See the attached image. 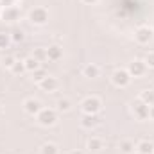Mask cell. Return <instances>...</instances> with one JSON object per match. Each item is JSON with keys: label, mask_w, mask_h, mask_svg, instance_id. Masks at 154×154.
<instances>
[{"label": "cell", "mask_w": 154, "mask_h": 154, "mask_svg": "<svg viewBox=\"0 0 154 154\" xmlns=\"http://www.w3.org/2000/svg\"><path fill=\"white\" fill-rule=\"evenodd\" d=\"M81 109H82L84 115H99V111L102 109V100L95 95H90V97L82 99Z\"/></svg>", "instance_id": "obj_1"}, {"label": "cell", "mask_w": 154, "mask_h": 154, "mask_svg": "<svg viewBox=\"0 0 154 154\" xmlns=\"http://www.w3.org/2000/svg\"><path fill=\"white\" fill-rule=\"evenodd\" d=\"M36 120H38L39 125L50 127V125H54L56 120H57V111L52 109V108H41V111L36 115Z\"/></svg>", "instance_id": "obj_2"}, {"label": "cell", "mask_w": 154, "mask_h": 154, "mask_svg": "<svg viewBox=\"0 0 154 154\" xmlns=\"http://www.w3.org/2000/svg\"><path fill=\"white\" fill-rule=\"evenodd\" d=\"M29 22L32 25H45L48 22V11H47V7H34V9H31Z\"/></svg>", "instance_id": "obj_3"}, {"label": "cell", "mask_w": 154, "mask_h": 154, "mask_svg": "<svg viewBox=\"0 0 154 154\" xmlns=\"http://www.w3.org/2000/svg\"><path fill=\"white\" fill-rule=\"evenodd\" d=\"M152 36H154V31H152V27H149V25H142V27H138V29L134 31V39H136V43H140V45L151 43V41H152Z\"/></svg>", "instance_id": "obj_4"}, {"label": "cell", "mask_w": 154, "mask_h": 154, "mask_svg": "<svg viewBox=\"0 0 154 154\" xmlns=\"http://www.w3.org/2000/svg\"><path fill=\"white\" fill-rule=\"evenodd\" d=\"M131 79H133V77L129 75L127 70L120 68V70H115V72H113V75H111V82L115 84L116 88H125V86H129Z\"/></svg>", "instance_id": "obj_5"}, {"label": "cell", "mask_w": 154, "mask_h": 154, "mask_svg": "<svg viewBox=\"0 0 154 154\" xmlns=\"http://www.w3.org/2000/svg\"><path fill=\"white\" fill-rule=\"evenodd\" d=\"M127 72L131 77H143L147 72V65L143 59H133L127 66Z\"/></svg>", "instance_id": "obj_6"}, {"label": "cell", "mask_w": 154, "mask_h": 154, "mask_svg": "<svg viewBox=\"0 0 154 154\" xmlns=\"http://www.w3.org/2000/svg\"><path fill=\"white\" fill-rule=\"evenodd\" d=\"M0 18H2L4 22H18V20L22 18V11H20L16 5H7V7L2 9Z\"/></svg>", "instance_id": "obj_7"}, {"label": "cell", "mask_w": 154, "mask_h": 154, "mask_svg": "<svg viewBox=\"0 0 154 154\" xmlns=\"http://www.w3.org/2000/svg\"><path fill=\"white\" fill-rule=\"evenodd\" d=\"M41 102H39L38 99H34V97H29V99H25L23 100V111L27 113V115H32L36 116L41 111Z\"/></svg>", "instance_id": "obj_8"}, {"label": "cell", "mask_w": 154, "mask_h": 154, "mask_svg": "<svg viewBox=\"0 0 154 154\" xmlns=\"http://www.w3.org/2000/svg\"><path fill=\"white\" fill-rule=\"evenodd\" d=\"M133 113H134V116H136L138 120H147V118H149V106L143 104V102L138 99V100H134V104H133Z\"/></svg>", "instance_id": "obj_9"}, {"label": "cell", "mask_w": 154, "mask_h": 154, "mask_svg": "<svg viewBox=\"0 0 154 154\" xmlns=\"http://www.w3.org/2000/svg\"><path fill=\"white\" fill-rule=\"evenodd\" d=\"M38 84H39V88H41L43 91H47V93H52V91H56V90L59 88V81L54 75H47L41 82H38Z\"/></svg>", "instance_id": "obj_10"}, {"label": "cell", "mask_w": 154, "mask_h": 154, "mask_svg": "<svg viewBox=\"0 0 154 154\" xmlns=\"http://www.w3.org/2000/svg\"><path fill=\"white\" fill-rule=\"evenodd\" d=\"M134 151L140 154H154V143L149 142V140H140L134 145Z\"/></svg>", "instance_id": "obj_11"}, {"label": "cell", "mask_w": 154, "mask_h": 154, "mask_svg": "<svg viewBox=\"0 0 154 154\" xmlns=\"http://www.w3.org/2000/svg\"><path fill=\"white\" fill-rule=\"evenodd\" d=\"M63 57V48L59 45H50L47 48V59L48 61H59Z\"/></svg>", "instance_id": "obj_12"}, {"label": "cell", "mask_w": 154, "mask_h": 154, "mask_svg": "<svg viewBox=\"0 0 154 154\" xmlns=\"http://www.w3.org/2000/svg\"><path fill=\"white\" fill-rule=\"evenodd\" d=\"M99 124H100L99 115H82V118H81V125L84 129H91V127H95Z\"/></svg>", "instance_id": "obj_13"}, {"label": "cell", "mask_w": 154, "mask_h": 154, "mask_svg": "<svg viewBox=\"0 0 154 154\" xmlns=\"http://www.w3.org/2000/svg\"><path fill=\"white\" fill-rule=\"evenodd\" d=\"M86 147H88V151H90V152H99V151H102L104 142H102L100 138H97V136H91V138L88 140Z\"/></svg>", "instance_id": "obj_14"}, {"label": "cell", "mask_w": 154, "mask_h": 154, "mask_svg": "<svg viewBox=\"0 0 154 154\" xmlns=\"http://www.w3.org/2000/svg\"><path fill=\"white\" fill-rule=\"evenodd\" d=\"M82 74H84V77H88V79H97V77L100 75V68L97 65L90 63V65H86L82 68Z\"/></svg>", "instance_id": "obj_15"}, {"label": "cell", "mask_w": 154, "mask_h": 154, "mask_svg": "<svg viewBox=\"0 0 154 154\" xmlns=\"http://www.w3.org/2000/svg\"><path fill=\"white\" fill-rule=\"evenodd\" d=\"M138 99H140L143 104H147L149 108H151V106H154V90H142Z\"/></svg>", "instance_id": "obj_16"}, {"label": "cell", "mask_w": 154, "mask_h": 154, "mask_svg": "<svg viewBox=\"0 0 154 154\" xmlns=\"http://www.w3.org/2000/svg\"><path fill=\"white\" fill-rule=\"evenodd\" d=\"M70 109H72V102L68 99H59L56 102V111L57 113H68Z\"/></svg>", "instance_id": "obj_17"}, {"label": "cell", "mask_w": 154, "mask_h": 154, "mask_svg": "<svg viewBox=\"0 0 154 154\" xmlns=\"http://www.w3.org/2000/svg\"><path fill=\"white\" fill-rule=\"evenodd\" d=\"M39 154H59V147H57L54 142H47V143L41 145Z\"/></svg>", "instance_id": "obj_18"}, {"label": "cell", "mask_w": 154, "mask_h": 154, "mask_svg": "<svg viewBox=\"0 0 154 154\" xmlns=\"http://www.w3.org/2000/svg\"><path fill=\"white\" fill-rule=\"evenodd\" d=\"M23 65H25V70H27V72H31V74H32L34 70H38V68H39V61H38V59H34L32 56H31V57H27V59H23Z\"/></svg>", "instance_id": "obj_19"}, {"label": "cell", "mask_w": 154, "mask_h": 154, "mask_svg": "<svg viewBox=\"0 0 154 154\" xmlns=\"http://www.w3.org/2000/svg\"><path fill=\"white\" fill-rule=\"evenodd\" d=\"M120 151L124 154H133L134 152V143L131 140H122L120 142Z\"/></svg>", "instance_id": "obj_20"}, {"label": "cell", "mask_w": 154, "mask_h": 154, "mask_svg": "<svg viewBox=\"0 0 154 154\" xmlns=\"http://www.w3.org/2000/svg\"><path fill=\"white\" fill-rule=\"evenodd\" d=\"M13 43L11 34H5V32H0V50H5L9 48V45Z\"/></svg>", "instance_id": "obj_21"}, {"label": "cell", "mask_w": 154, "mask_h": 154, "mask_svg": "<svg viewBox=\"0 0 154 154\" xmlns=\"http://www.w3.org/2000/svg\"><path fill=\"white\" fill-rule=\"evenodd\" d=\"M32 57H34V59H38L39 63H41V61H45V59H47V48H41V47H39V48H34Z\"/></svg>", "instance_id": "obj_22"}, {"label": "cell", "mask_w": 154, "mask_h": 154, "mask_svg": "<svg viewBox=\"0 0 154 154\" xmlns=\"http://www.w3.org/2000/svg\"><path fill=\"white\" fill-rule=\"evenodd\" d=\"M47 75H48V74H47V70H45V68H41V66H39L38 70H34V72H32V79H34L36 82H41Z\"/></svg>", "instance_id": "obj_23"}, {"label": "cell", "mask_w": 154, "mask_h": 154, "mask_svg": "<svg viewBox=\"0 0 154 154\" xmlns=\"http://www.w3.org/2000/svg\"><path fill=\"white\" fill-rule=\"evenodd\" d=\"M11 72L16 74V75H18V74H23V72H25V65H23V61H16V63L11 66Z\"/></svg>", "instance_id": "obj_24"}, {"label": "cell", "mask_w": 154, "mask_h": 154, "mask_svg": "<svg viewBox=\"0 0 154 154\" xmlns=\"http://www.w3.org/2000/svg\"><path fill=\"white\" fill-rule=\"evenodd\" d=\"M23 38H25V34H23V31H18V29H14L13 32H11V39L13 41H23Z\"/></svg>", "instance_id": "obj_25"}, {"label": "cell", "mask_w": 154, "mask_h": 154, "mask_svg": "<svg viewBox=\"0 0 154 154\" xmlns=\"http://www.w3.org/2000/svg\"><path fill=\"white\" fill-rule=\"evenodd\" d=\"M145 65H147V68H154V50L151 52H147V56H145Z\"/></svg>", "instance_id": "obj_26"}, {"label": "cell", "mask_w": 154, "mask_h": 154, "mask_svg": "<svg viewBox=\"0 0 154 154\" xmlns=\"http://www.w3.org/2000/svg\"><path fill=\"white\" fill-rule=\"evenodd\" d=\"M14 63H16V59H14L13 56H7V57H4V61H2V65H4V66H7V68H11Z\"/></svg>", "instance_id": "obj_27"}, {"label": "cell", "mask_w": 154, "mask_h": 154, "mask_svg": "<svg viewBox=\"0 0 154 154\" xmlns=\"http://www.w3.org/2000/svg\"><path fill=\"white\" fill-rule=\"evenodd\" d=\"M82 4H88V5H93V4H97L99 0H81Z\"/></svg>", "instance_id": "obj_28"}, {"label": "cell", "mask_w": 154, "mask_h": 154, "mask_svg": "<svg viewBox=\"0 0 154 154\" xmlns=\"http://www.w3.org/2000/svg\"><path fill=\"white\" fill-rule=\"evenodd\" d=\"M149 118H151V120H154V106H151V108H149Z\"/></svg>", "instance_id": "obj_29"}, {"label": "cell", "mask_w": 154, "mask_h": 154, "mask_svg": "<svg viewBox=\"0 0 154 154\" xmlns=\"http://www.w3.org/2000/svg\"><path fill=\"white\" fill-rule=\"evenodd\" d=\"M70 154H82V152H81V151H72Z\"/></svg>", "instance_id": "obj_30"}, {"label": "cell", "mask_w": 154, "mask_h": 154, "mask_svg": "<svg viewBox=\"0 0 154 154\" xmlns=\"http://www.w3.org/2000/svg\"><path fill=\"white\" fill-rule=\"evenodd\" d=\"M2 9H4V5H2V4H0V13H2Z\"/></svg>", "instance_id": "obj_31"}, {"label": "cell", "mask_w": 154, "mask_h": 154, "mask_svg": "<svg viewBox=\"0 0 154 154\" xmlns=\"http://www.w3.org/2000/svg\"><path fill=\"white\" fill-rule=\"evenodd\" d=\"M0 115H2V104H0Z\"/></svg>", "instance_id": "obj_32"}, {"label": "cell", "mask_w": 154, "mask_h": 154, "mask_svg": "<svg viewBox=\"0 0 154 154\" xmlns=\"http://www.w3.org/2000/svg\"><path fill=\"white\" fill-rule=\"evenodd\" d=\"M133 154H140V152H136V151H134V152H133Z\"/></svg>", "instance_id": "obj_33"}]
</instances>
